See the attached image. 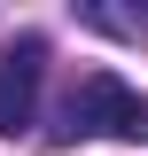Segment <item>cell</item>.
Here are the masks:
<instances>
[{
	"instance_id": "2",
	"label": "cell",
	"mask_w": 148,
	"mask_h": 156,
	"mask_svg": "<svg viewBox=\"0 0 148 156\" xmlns=\"http://www.w3.org/2000/svg\"><path fill=\"white\" fill-rule=\"evenodd\" d=\"M39 78H47V39L16 31V47L0 55V133L8 140L39 125Z\"/></svg>"
},
{
	"instance_id": "1",
	"label": "cell",
	"mask_w": 148,
	"mask_h": 156,
	"mask_svg": "<svg viewBox=\"0 0 148 156\" xmlns=\"http://www.w3.org/2000/svg\"><path fill=\"white\" fill-rule=\"evenodd\" d=\"M86 133H117V140H148V94H132L117 70H93L70 101H62V125H55V148Z\"/></svg>"
}]
</instances>
